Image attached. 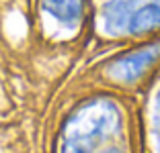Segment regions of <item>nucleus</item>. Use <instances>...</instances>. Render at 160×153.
Listing matches in <instances>:
<instances>
[{"label": "nucleus", "instance_id": "f03ea898", "mask_svg": "<svg viewBox=\"0 0 160 153\" xmlns=\"http://www.w3.org/2000/svg\"><path fill=\"white\" fill-rule=\"evenodd\" d=\"M103 27L111 35L144 33L160 27V0H107Z\"/></svg>", "mask_w": 160, "mask_h": 153}, {"label": "nucleus", "instance_id": "7ed1b4c3", "mask_svg": "<svg viewBox=\"0 0 160 153\" xmlns=\"http://www.w3.org/2000/svg\"><path fill=\"white\" fill-rule=\"evenodd\" d=\"M158 57H160V43L142 47V49H138V51H132V53L119 57V59L109 67V76L119 80V82H133V80L140 78Z\"/></svg>", "mask_w": 160, "mask_h": 153}, {"label": "nucleus", "instance_id": "39448f33", "mask_svg": "<svg viewBox=\"0 0 160 153\" xmlns=\"http://www.w3.org/2000/svg\"><path fill=\"white\" fill-rule=\"evenodd\" d=\"M152 133H154L156 151L160 153V90H158L156 100H154V112H152Z\"/></svg>", "mask_w": 160, "mask_h": 153}, {"label": "nucleus", "instance_id": "f257e3e1", "mask_svg": "<svg viewBox=\"0 0 160 153\" xmlns=\"http://www.w3.org/2000/svg\"><path fill=\"white\" fill-rule=\"evenodd\" d=\"M62 153H127L117 104L97 98L74 112L64 129Z\"/></svg>", "mask_w": 160, "mask_h": 153}, {"label": "nucleus", "instance_id": "20e7f679", "mask_svg": "<svg viewBox=\"0 0 160 153\" xmlns=\"http://www.w3.org/2000/svg\"><path fill=\"white\" fill-rule=\"evenodd\" d=\"M45 8L60 23L68 25V27H74L82 19L84 0H45Z\"/></svg>", "mask_w": 160, "mask_h": 153}]
</instances>
